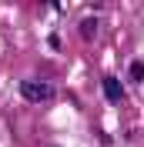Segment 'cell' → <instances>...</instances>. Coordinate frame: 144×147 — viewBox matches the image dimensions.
Listing matches in <instances>:
<instances>
[{
    "mask_svg": "<svg viewBox=\"0 0 144 147\" xmlns=\"http://www.w3.org/2000/svg\"><path fill=\"white\" fill-rule=\"evenodd\" d=\"M17 90H20V97H24V100H30V104H44V100H50V97H54V87H50V84H44V80H20Z\"/></svg>",
    "mask_w": 144,
    "mask_h": 147,
    "instance_id": "cell-1",
    "label": "cell"
},
{
    "mask_svg": "<svg viewBox=\"0 0 144 147\" xmlns=\"http://www.w3.org/2000/svg\"><path fill=\"white\" fill-rule=\"evenodd\" d=\"M104 97H107L111 104H121V100H124V84L117 80L114 74H107V77H104Z\"/></svg>",
    "mask_w": 144,
    "mask_h": 147,
    "instance_id": "cell-2",
    "label": "cell"
},
{
    "mask_svg": "<svg viewBox=\"0 0 144 147\" xmlns=\"http://www.w3.org/2000/svg\"><path fill=\"white\" fill-rule=\"evenodd\" d=\"M94 34H97V20L87 17V20L81 24V37H84V40H94Z\"/></svg>",
    "mask_w": 144,
    "mask_h": 147,
    "instance_id": "cell-3",
    "label": "cell"
},
{
    "mask_svg": "<svg viewBox=\"0 0 144 147\" xmlns=\"http://www.w3.org/2000/svg\"><path fill=\"white\" fill-rule=\"evenodd\" d=\"M131 80H144V64H141V60L131 64Z\"/></svg>",
    "mask_w": 144,
    "mask_h": 147,
    "instance_id": "cell-4",
    "label": "cell"
}]
</instances>
